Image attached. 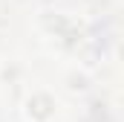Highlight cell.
Segmentation results:
<instances>
[{"label":"cell","instance_id":"2","mask_svg":"<svg viewBox=\"0 0 124 122\" xmlns=\"http://www.w3.org/2000/svg\"><path fill=\"white\" fill-rule=\"evenodd\" d=\"M69 90L72 93H87L90 90V76L87 73H72L69 76Z\"/></svg>","mask_w":124,"mask_h":122},{"label":"cell","instance_id":"1","mask_svg":"<svg viewBox=\"0 0 124 122\" xmlns=\"http://www.w3.org/2000/svg\"><path fill=\"white\" fill-rule=\"evenodd\" d=\"M58 116V99L49 90H32L23 102V119L26 122H52Z\"/></svg>","mask_w":124,"mask_h":122}]
</instances>
